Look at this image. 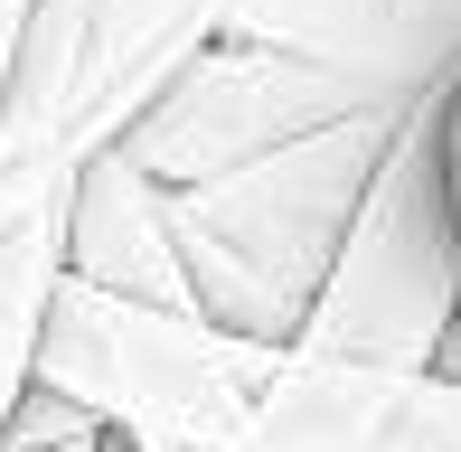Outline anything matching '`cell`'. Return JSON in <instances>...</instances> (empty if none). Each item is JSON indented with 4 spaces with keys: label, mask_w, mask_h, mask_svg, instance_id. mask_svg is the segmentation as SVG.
I'll return each mask as SVG.
<instances>
[{
    "label": "cell",
    "mask_w": 461,
    "mask_h": 452,
    "mask_svg": "<svg viewBox=\"0 0 461 452\" xmlns=\"http://www.w3.org/2000/svg\"><path fill=\"white\" fill-rule=\"evenodd\" d=\"M38 377L141 443L188 452H461V377L321 339H255L207 312L57 283Z\"/></svg>",
    "instance_id": "obj_1"
},
{
    "label": "cell",
    "mask_w": 461,
    "mask_h": 452,
    "mask_svg": "<svg viewBox=\"0 0 461 452\" xmlns=\"http://www.w3.org/2000/svg\"><path fill=\"white\" fill-rule=\"evenodd\" d=\"M405 113L395 104L339 113V122L283 141V151H255L217 179H179L170 226H179V264H188L198 312L226 321V330H255V339H302V321H311L348 226L367 208V179H376Z\"/></svg>",
    "instance_id": "obj_2"
},
{
    "label": "cell",
    "mask_w": 461,
    "mask_h": 452,
    "mask_svg": "<svg viewBox=\"0 0 461 452\" xmlns=\"http://www.w3.org/2000/svg\"><path fill=\"white\" fill-rule=\"evenodd\" d=\"M452 321H461V189H452V86H433L395 122L302 339L433 367Z\"/></svg>",
    "instance_id": "obj_3"
},
{
    "label": "cell",
    "mask_w": 461,
    "mask_h": 452,
    "mask_svg": "<svg viewBox=\"0 0 461 452\" xmlns=\"http://www.w3.org/2000/svg\"><path fill=\"white\" fill-rule=\"evenodd\" d=\"M339 113H376V95L358 76L321 67V57H292V48H264V38H217L151 95V113L122 132V151L179 189V179H217L255 151H283V141L321 132Z\"/></svg>",
    "instance_id": "obj_4"
},
{
    "label": "cell",
    "mask_w": 461,
    "mask_h": 452,
    "mask_svg": "<svg viewBox=\"0 0 461 452\" xmlns=\"http://www.w3.org/2000/svg\"><path fill=\"white\" fill-rule=\"evenodd\" d=\"M67 274L104 283V293H132V302H170V312H198L188 293V264H179V226H170V179H151L122 141L76 170L67 198Z\"/></svg>",
    "instance_id": "obj_5"
},
{
    "label": "cell",
    "mask_w": 461,
    "mask_h": 452,
    "mask_svg": "<svg viewBox=\"0 0 461 452\" xmlns=\"http://www.w3.org/2000/svg\"><path fill=\"white\" fill-rule=\"evenodd\" d=\"M67 198L76 179H0V434L38 386L48 312L67 283Z\"/></svg>",
    "instance_id": "obj_6"
},
{
    "label": "cell",
    "mask_w": 461,
    "mask_h": 452,
    "mask_svg": "<svg viewBox=\"0 0 461 452\" xmlns=\"http://www.w3.org/2000/svg\"><path fill=\"white\" fill-rule=\"evenodd\" d=\"M29 10H38V0H0V38H19V29H29Z\"/></svg>",
    "instance_id": "obj_7"
},
{
    "label": "cell",
    "mask_w": 461,
    "mask_h": 452,
    "mask_svg": "<svg viewBox=\"0 0 461 452\" xmlns=\"http://www.w3.org/2000/svg\"><path fill=\"white\" fill-rule=\"evenodd\" d=\"M452 189H461V76H452Z\"/></svg>",
    "instance_id": "obj_8"
},
{
    "label": "cell",
    "mask_w": 461,
    "mask_h": 452,
    "mask_svg": "<svg viewBox=\"0 0 461 452\" xmlns=\"http://www.w3.org/2000/svg\"><path fill=\"white\" fill-rule=\"evenodd\" d=\"M433 367H452V377H461V321H452V339H443V358H433Z\"/></svg>",
    "instance_id": "obj_9"
},
{
    "label": "cell",
    "mask_w": 461,
    "mask_h": 452,
    "mask_svg": "<svg viewBox=\"0 0 461 452\" xmlns=\"http://www.w3.org/2000/svg\"><path fill=\"white\" fill-rule=\"evenodd\" d=\"M10 57H19V38H0V95H10Z\"/></svg>",
    "instance_id": "obj_10"
},
{
    "label": "cell",
    "mask_w": 461,
    "mask_h": 452,
    "mask_svg": "<svg viewBox=\"0 0 461 452\" xmlns=\"http://www.w3.org/2000/svg\"><path fill=\"white\" fill-rule=\"evenodd\" d=\"M0 452H19V443H0ZM86 452H104V443H86Z\"/></svg>",
    "instance_id": "obj_11"
},
{
    "label": "cell",
    "mask_w": 461,
    "mask_h": 452,
    "mask_svg": "<svg viewBox=\"0 0 461 452\" xmlns=\"http://www.w3.org/2000/svg\"><path fill=\"white\" fill-rule=\"evenodd\" d=\"M151 452H188V443H151Z\"/></svg>",
    "instance_id": "obj_12"
}]
</instances>
